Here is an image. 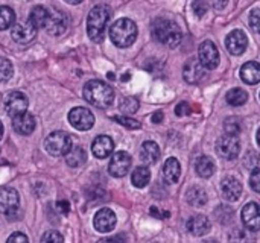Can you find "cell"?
Instances as JSON below:
<instances>
[{
    "label": "cell",
    "instance_id": "1",
    "mask_svg": "<svg viewBox=\"0 0 260 243\" xmlns=\"http://www.w3.org/2000/svg\"><path fill=\"white\" fill-rule=\"evenodd\" d=\"M111 18V8L107 3H98L91 8L87 18V33L93 41H102L107 24Z\"/></svg>",
    "mask_w": 260,
    "mask_h": 243
},
{
    "label": "cell",
    "instance_id": "2",
    "mask_svg": "<svg viewBox=\"0 0 260 243\" xmlns=\"http://www.w3.org/2000/svg\"><path fill=\"white\" fill-rule=\"evenodd\" d=\"M84 99L96 108H108L114 100V91L104 81L91 79L84 87Z\"/></svg>",
    "mask_w": 260,
    "mask_h": 243
},
{
    "label": "cell",
    "instance_id": "3",
    "mask_svg": "<svg viewBox=\"0 0 260 243\" xmlns=\"http://www.w3.org/2000/svg\"><path fill=\"white\" fill-rule=\"evenodd\" d=\"M152 37L169 47H177L183 38L180 26L169 18H155L152 23Z\"/></svg>",
    "mask_w": 260,
    "mask_h": 243
},
{
    "label": "cell",
    "instance_id": "4",
    "mask_svg": "<svg viewBox=\"0 0 260 243\" xmlns=\"http://www.w3.org/2000/svg\"><path fill=\"white\" fill-rule=\"evenodd\" d=\"M137 24L131 18H119L110 26V38L117 47H129L137 38Z\"/></svg>",
    "mask_w": 260,
    "mask_h": 243
},
{
    "label": "cell",
    "instance_id": "5",
    "mask_svg": "<svg viewBox=\"0 0 260 243\" xmlns=\"http://www.w3.org/2000/svg\"><path fill=\"white\" fill-rule=\"evenodd\" d=\"M72 146H73L72 138L64 131H55V132L49 134V137L44 140L46 151L53 157H62V155L66 157L67 152L72 149Z\"/></svg>",
    "mask_w": 260,
    "mask_h": 243
},
{
    "label": "cell",
    "instance_id": "6",
    "mask_svg": "<svg viewBox=\"0 0 260 243\" xmlns=\"http://www.w3.org/2000/svg\"><path fill=\"white\" fill-rule=\"evenodd\" d=\"M216 151L225 160H235V158H238L239 151H241L239 137L238 135H232V134L221 135L218 138V142H216Z\"/></svg>",
    "mask_w": 260,
    "mask_h": 243
},
{
    "label": "cell",
    "instance_id": "7",
    "mask_svg": "<svg viewBox=\"0 0 260 243\" xmlns=\"http://www.w3.org/2000/svg\"><path fill=\"white\" fill-rule=\"evenodd\" d=\"M20 205V196L15 189L3 187L0 189V215L6 218H14V215L18 212Z\"/></svg>",
    "mask_w": 260,
    "mask_h": 243
},
{
    "label": "cell",
    "instance_id": "8",
    "mask_svg": "<svg viewBox=\"0 0 260 243\" xmlns=\"http://www.w3.org/2000/svg\"><path fill=\"white\" fill-rule=\"evenodd\" d=\"M3 107H5V111L8 113V116H11L14 119L17 116H21L26 113L27 97L21 91H11L5 96Z\"/></svg>",
    "mask_w": 260,
    "mask_h": 243
},
{
    "label": "cell",
    "instance_id": "9",
    "mask_svg": "<svg viewBox=\"0 0 260 243\" xmlns=\"http://www.w3.org/2000/svg\"><path fill=\"white\" fill-rule=\"evenodd\" d=\"M198 61L207 70H213V68L218 67V64H219V52H218V47L215 46L213 41L207 40V41L201 43L200 50H198Z\"/></svg>",
    "mask_w": 260,
    "mask_h": 243
},
{
    "label": "cell",
    "instance_id": "10",
    "mask_svg": "<svg viewBox=\"0 0 260 243\" xmlns=\"http://www.w3.org/2000/svg\"><path fill=\"white\" fill-rule=\"evenodd\" d=\"M69 122L78 131H88L94 125V116L87 108L76 107V108L70 110V113H69Z\"/></svg>",
    "mask_w": 260,
    "mask_h": 243
},
{
    "label": "cell",
    "instance_id": "11",
    "mask_svg": "<svg viewBox=\"0 0 260 243\" xmlns=\"http://www.w3.org/2000/svg\"><path fill=\"white\" fill-rule=\"evenodd\" d=\"M131 164H133L131 155L125 151H119L111 157L110 164H108V172L114 178H122L129 172Z\"/></svg>",
    "mask_w": 260,
    "mask_h": 243
},
{
    "label": "cell",
    "instance_id": "12",
    "mask_svg": "<svg viewBox=\"0 0 260 243\" xmlns=\"http://www.w3.org/2000/svg\"><path fill=\"white\" fill-rule=\"evenodd\" d=\"M225 47L232 55H242L248 47V37L244 30L235 29L225 37Z\"/></svg>",
    "mask_w": 260,
    "mask_h": 243
},
{
    "label": "cell",
    "instance_id": "13",
    "mask_svg": "<svg viewBox=\"0 0 260 243\" xmlns=\"http://www.w3.org/2000/svg\"><path fill=\"white\" fill-rule=\"evenodd\" d=\"M67 26H69V20H67V15L55 8H50V17H49V21L46 24V30L50 33V35H62L66 30H67Z\"/></svg>",
    "mask_w": 260,
    "mask_h": 243
},
{
    "label": "cell",
    "instance_id": "14",
    "mask_svg": "<svg viewBox=\"0 0 260 243\" xmlns=\"http://www.w3.org/2000/svg\"><path fill=\"white\" fill-rule=\"evenodd\" d=\"M117 222V218L113 210L110 209H101L93 219V225L99 233H110L114 230Z\"/></svg>",
    "mask_w": 260,
    "mask_h": 243
},
{
    "label": "cell",
    "instance_id": "15",
    "mask_svg": "<svg viewBox=\"0 0 260 243\" xmlns=\"http://www.w3.org/2000/svg\"><path fill=\"white\" fill-rule=\"evenodd\" d=\"M242 222L248 231H259L260 230V205L256 202H248L241 213Z\"/></svg>",
    "mask_w": 260,
    "mask_h": 243
},
{
    "label": "cell",
    "instance_id": "16",
    "mask_svg": "<svg viewBox=\"0 0 260 243\" xmlns=\"http://www.w3.org/2000/svg\"><path fill=\"white\" fill-rule=\"evenodd\" d=\"M35 35H37V29L29 21H26V23H17L11 29V37L18 44H27V43H30L35 38Z\"/></svg>",
    "mask_w": 260,
    "mask_h": 243
},
{
    "label": "cell",
    "instance_id": "17",
    "mask_svg": "<svg viewBox=\"0 0 260 243\" xmlns=\"http://www.w3.org/2000/svg\"><path fill=\"white\" fill-rule=\"evenodd\" d=\"M183 78L187 84H198L204 78V67L197 58H190L186 61L183 67Z\"/></svg>",
    "mask_w": 260,
    "mask_h": 243
},
{
    "label": "cell",
    "instance_id": "18",
    "mask_svg": "<svg viewBox=\"0 0 260 243\" xmlns=\"http://www.w3.org/2000/svg\"><path fill=\"white\" fill-rule=\"evenodd\" d=\"M221 192L225 201L236 202L242 195V184L235 177H225L221 183Z\"/></svg>",
    "mask_w": 260,
    "mask_h": 243
},
{
    "label": "cell",
    "instance_id": "19",
    "mask_svg": "<svg viewBox=\"0 0 260 243\" xmlns=\"http://www.w3.org/2000/svg\"><path fill=\"white\" fill-rule=\"evenodd\" d=\"M114 151V142L108 135H98L91 143V152L96 158H107Z\"/></svg>",
    "mask_w": 260,
    "mask_h": 243
},
{
    "label": "cell",
    "instance_id": "20",
    "mask_svg": "<svg viewBox=\"0 0 260 243\" xmlns=\"http://www.w3.org/2000/svg\"><path fill=\"white\" fill-rule=\"evenodd\" d=\"M187 230H189L190 234H193L197 237H201V236H206V234L210 233L212 224H210V221H209L207 216L197 215V216H192L187 221Z\"/></svg>",
    "mask_w": 260,
    "mask_h": 243
},
{
    "label": "cell",
    "instance_id": "21",
    "mask_svg": "<svg viewBox=\"0 0 260 243\" xmlns=\"http://www.w3.org/2000/svg\"><path fill=\"white\" fill-rule=\"evenodd\" d=\"M35 119L29 113H24L12 119V128L20 135H30L35 131Z\"/></svg>",
    "mask_w": 260,
    "mask_h": 243
},
{
    "label": "cell",
    "instance_id": "22",
    "mask_svg": "<svg viewBox=\"0 0 260 243\" xmlns=\"http://www.w3.org/2000/svg\"><path fill=\"white\" fill-rule=\"evenodd\" d=\"M49 17H50V8H46V6H34L30 14H29V23L35 27V29H40V27H46L47 21H49Z\"/></svg>",
    "mask_w": 260,
    "mask_h": 243
},
{
    "label": "cell",
    "instance_id": "23",
    "mask_svg": "<svg viewBox=\"0 0 260 243\" xmlns=\"http://www.w3.org/2000/svg\"><path fill=\"white\" fill-rule=\"evenodd\" d=\"M180 175H181V164L177 158L171 157L165 161V166H163V177H165V181L168 184H175L178 180H180Z\"/></svg>",
    "mask_w": 260,
    "mask_h": 243
},
{
    "label": "cell",
    "instance_id": "24",
    "mask_svg": "<svg viewBox=\"0 0 260 243\" xmlns=\"http://www.w3.org/2000/svg\"><path fill=\"white\" fill-rule=\"evenodd\" d=\"M241 78L245 84L254 85L260 82V64L256 61L245 62L241 67Z\"/></svg>",
    "mask_w": 260,
    "mask_h": 243
},
{
    "label": "cell",
    "instance_id": "25",
    "mask_svg": "<svg viewBox=\"0 0 260 243\" xmlns=\"http://www.w3.org/2000/svg\"><path fill=\"white\" fill-rule=\"evenodd\" d=\"M140 158L145 164H154L160 158V148L155 142H145L140 148Z\"/></svg>",
    "mask_w": 260,
    "mask_h": 243
},
{
    "label": "cell",
    "instance_id": "26",
    "mask_svg": "<svg viewBox=\"0 0 260 243\" xmlns=\"http://www.w3.org/2000/svg\"><path fill=\"white\" fill-rule=\"evenodd\" d=\"M195 170H197V173H198L201 178H210V177L215 173L216 166H215V163H213V160H212L210 157L201 155V157H198L197 161H195Z\"/></svg>",
    "mask_w": 260,
    "mask_h": 243
},
{
    "label": "cell",
    "instance_id": "27",
    "mask_svg": "<svg viewBox=\"0 0 260 243\" xmlns=\"http://www.w3.org/2000/svg\"><path fill=\"white\" fill-rule=\"evenodd\" d=\"M87 161V154L82 146H72L66 155V163L70 167H79Z\"/></svg>",
    "mask_w": 260,
    "mask_h": 243
},
{
    "label": "cell",
    "instance_id": "28",
    "mask_svg": "<svg viewBox=\"0 0 260 243\" xmlns=\"http://www.w3.org/2000/svg\"><path fill=\"white\" fill-rule=\"evenodd\" d=\"M187 196V202L192 205V207H203L207 204V192L200 187V186H193L187 190L186 193Z\"/></svg>",
    "mask_w": 260,
    "mask_h": 243
},
{
    "label": "cell",
    "instance_id": "29",
    "mask_svg": "<svg viewBox=\"0 0 260 243\" xmlns=\"http://www.w3.org/2000/svg\"><path fill=\"white\" fill-rule=\"evenodd\" d=\"M149 181H151V172L146 166H139L134 169V172L131 175V183L134 187L143 189L149 184Z\"/></svg>",
    "mask_w": 260,
    "mask_h": 243
},
{
    "label": "cell",
    "instance_id": "30",
    "mask_svg": "<svg viewBox=\"0 0 260 243\" xmlns=\"http://www.w3.org/2000/svg\"><path fill=\"white\" fill-rule=\"evenodd\" d=\"M225 100L229 105L232 107H241L244 103H247L248 100V93L242 88H232L227 96H225Z\"/></svg>",
    "mask_w": 260,
    "mask_h": 243
},
{
    "label": "cell",
    "instance_id": "31",
    "mask_svg": "<svg viewBox=\"0 0 260 243\" xmlns=\"http://www.w3.org/2000/svg\"><path fill=\"white\" fill-rule=\"evenodd\" d=\"M230 243H256V237L248 231L242 228H235L230 236H229Z\"/></svg>",
    "mask_w": 260,
    "mask_h": 243
},
{
    "label": "cell",
    "instance_id": "32",
    "mask_svg": "<svg viewBox=\"0 0 260 243\" xmlns=\"http://www.w3.org/2000/svg\"><path fill=\"white\" fill-rule=\"evenodd\" d=\"M15 23V12L12 11V8L3 5L0 6V30L9 29L11 26H14Z\"/></svg>",
    "mask_w": 260,
    "mask_h": 243
},
{
    "label": "cell",
    "instance_id": "33",
    "mask_svg": "<svg viewBox=\"0 0 260 243\" xmlns=\"http://www.w3.org/2000/svg\"><path fill=\"white\" fill-rule=\"evenodd\" d=\"M14 75V67L12 62L8 58L0 56V82H6L12 78Z\"/></svg>",
    "mask_w": 260,
    "mask_h": 243
},
{
    "label": "cell",
    "instance_id": "34",
    "mask_svg": "<svg viewBox=\"0 0 260 243\" xmlns=\"http://www.w3.org/2000/svg\"><path fill=\"white\" fill-rule=\"evenodd\" d=\"M139 100L136 97H125L122 102H120V111L122 113H126V114H134L137 110H139Z\"/></svg>",
    "mask_w": 260,
    "mask_h": 243
},
{
    "label": "cell",
    "instance_id": "35",
    "mask_svg": "<svg viewBox=\"0 0 260 243\" xmlns=\"http://www.w3.org/2000/svg\"><path fill=\"white\" fill-rule=\"evenodd\" d=\"M224 129L227 131V134H232V135H238L242 129L241 126V120L238 117H229L224 123Z\"/></svg>",
    "mask_w": 260,
    "mask_h": 243
},
{
    "label": "cell",
    "instance_id": "36",
    "mask_svg": "<svg viewBox=\"0 0 260 243\" xmlns=\"http://www.w3.org/2000/svg\"><path fill=\"white\" fill-rule=\"evenodd\" d=\"M260 164V155L256 152V151H250V152H247V155L244 157V166L247 167V169H251V170H254V169H257Z\"/></svg>",
    "mask_w": 260,
    "mask_h": 243
},
{
    "label": "cell",
    "instance_id": "37",
    "mask_svg": "<svg viewBox=\"0 0 260 243\" xmlns=\"http://www.w3.org/2000/svg\"><path fill=\"white\" fill-rule=\"evenodd\" d=\"M111 119H113L114 122H117L119 125L126 126V128H129V129H139V128H140V123H139L137 120L129 119V117H125V116H113Z\"/></svg>",
    "mask_w": 260,
    "mask_h": 243
},
{
    "label": "cell",
    "instance_id": "38",
    "mask_svg": "<svg viewBox=\"0 0 260 243\" xmlns=\"http://www.w3.org/2000/svg\"><path fill=\"white\" fill-rule=\"evenodd\" d=\"M216 213H222V216H216V219L222 224V225H227L232 222L233 219V210L230 207H224V205H219Z\"/></svg>",
    "mask_w": 260,
    "mask_h": 243
},
{
    "label": "cell",
    "instance_id": "39",
    "mask_svg": "<svg viewBox=\"0 0 260 243\" xmlns=\"http://www.w3.org/2000/svg\"><path fill=\"white\" fill-rule=\"evenodd\" d=\"M40 243H64V237L58 231H47L43 234Z\"/></svg>",
    "mask_w": 260,
    "mask_h": 243
},
{
    "label": "cell",
    "instance_id": "40",
    "mask_svg": "<svg viewBox=\"0 0 260 243\" xmlns=\"http://www.w3.org/2000/svg\"><path fill=\"white\" fill-rule=\"evenodd\" d=\"M250 26L254 32L260 33V9H253L250 12Z\"/></svg>",
    "mask_w": 260,
    "mask_h": 243
},
{
    "label": "cell",
    "instance_id": "41",
    "mask_svg": "<svg viewBox=\"0 0 260 243\" xmlns=\"http://www.w3.org/2000/svg\"><path fill=\"white\" fill-rule=\"evenodd\" d=\"M250 186L254 192L260 193V167L251 170V175H250Z\"/></svg>",
    "mask_w": 260,
    "mask_h": 243
},
{
    "label": "cell",
    "instance_id": "42",
    "mask_svg": "<svg viewBox=\"0 0 260 243\" xmlns=\"http://www.w3.org/2000/svg\"><path fill=\"white\" fill-rule=\"evenodd\" d=\"M192 8H193L195 14H197L198 17H203V15L207 12V9H209V5H207L206 2H195V3L192 5Z\"/></svg>",
    "mask_w": 260,
    "mask_h": 243
},
{
    "label": "cell",
    "instance_id": "43",
    "mask_svg": "<svg viewBox=\"0 0 260 243\" xmlns=\"http://www.w3.org/2000/svg\"><path fill=\"white\" fill-rule=\"evenodd\" d=\"M6 243H29V239H27V236H24L23 233H12V234L8 237Z\"/></svg>",
    "mask_w": 260,
    "mask_h": 243
},
{
    "label": "cell",
    "instance_id": "44",
    "mask_svg": "<svg viewBox=\"0 0 260 243\" xmlns=\"http://www.w3.org/2000/svg\"><path fill=\"white\" fill-rule=\"evenodd\" d=\"M175 114L180 116V117L190 114V107H189V103H187V102H180V103L175 107Z\"/></svg>",
    "mask_w": 260,
    "mask_h": 243
},
{
    "label": "cell",
    "instance_id": "45",
    "mask_svg": "<svg viewBox=\"0 0 260 243\" xmlns=\"http://www.w3.org/2000/svg\"><path fill=\"white\" fill-rule=\"evenodd\" d=\"M98 243H125V237L123 236H111V237H104Z\"/></svg>",
    "mask_w": 260,
    "mask_h": 243
},
{
    "label": "cell",
    "instance_id": "46",
    "mask_svg": "<svg viewBox=\"0 0 260 243\" xmlns=\"http://www.w3.org/2000/svg\"><path fill=\"white\" fill-rule=\"evenodd\" d=\"M56 207H58V210H59V212H62L64 215H67V213H69V210H70V204H69L67 201H59V202L56 204Z\"/></svg>",
    "mask_w": 260,
    "mask_h": 243
},
{
    "label": "cell",
    "instance_id": "47",
    "mask_svg": "<svg viewBox=\"0 0 260 243\" xmlns=\"http://www.w3.org/2000/svg\"><path fill=\"white\" fill-rule=\"evenodd\" d=\"M163 119H165V114L161 111H157L155 114H152V122L154 123H161Z\"/></svg>",
    "mask_w": 260,
    "mask_h": 243
},
{
    "label": "cell",
    "instance_id": "48",
    "mask_svg": "<svg viewBox=\"0 0 260 243\" xmlns=\"http://www.w3.org/2000/svg\"><path fill=\"white\" fill-rule=\"evenodd\" d=\"M151 215L155 216V218H169V213H160L155 207L151 209Z\"/></svg>",
    "mask_w": 260,
    "mask_h": 243
},
{
    "label": "cell",
    "instance_id": "49",
    "mask_svg": "<svg viewBox=\"0 0 260 243\" xmlns=\"http://www.w3.org/2000/svg\"><path fill=\"white\" fill-rule=\"evenodd\" d=\"M3 131H5V129H3V123L0 122V140H2V137H3Z\"/></svg>",
    "mask_w": 260,
    "mask_h": 243
},
{
    "label": "cell",
    "instance_id": "50",
    "mask_svg": "<svg viewBox=\"0 0 260 243\" xmlns=\"http://www.w3.org/2000/svg\"><path fill=\"white\" fill-rule=\"evenodd\" d=\"M257 143H259V146H260V128H259V131H257Z\"/></svg>",
    "mask_w": 260,
    "mask_h": 243
},
{
    "label": "cell",
    "instance_id": "51",
    "mask_svg": "<svg viewBox=\"0 0 260 243\" xmlns=\"http://www.w3.org/2000/svg\"><path fill=\"white\" fill-rule=\"evenodd\" d=\"M203 243H218L216 240H206V242H203Z\"/></svg>",
    "mask_w": 260,
    "mask_h": 243
}]
</instances>
